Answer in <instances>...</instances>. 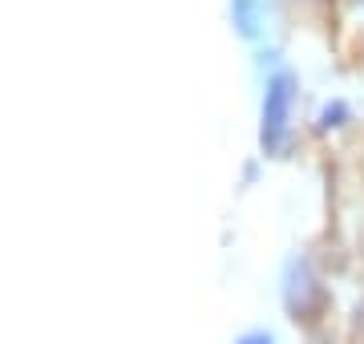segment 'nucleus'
Listing matches in <instances>:
<instances>
[{"instance_id": "1", "label": "nucleus", "mask_w": 364, "mask_h": 344, "mask_svg": "<svg viewBox=\"0 0 364 344\" xmlns=\"http://www.w3.org/2000/svg\"><path fill=\"white\" fill-rule=\"evenodd\" d=\"M291 109H296V77L279 69L263 85V106H259V146L263 154L279 158L291 142Z\"/></svg>"}, {"instance_id": "2", "label": "nucleus", "mask_w": 364, "mask_h": 344, "mask_svg": "<svg viewBox=\"0 0 364 344\" xmlns=\"http://www.w3.org/2000/svg\"><path fill=\"white\" fill-rule=\"evenodd\" d=\"M284 304L291 312V320H316L320 308H324V288L320 279L312 276V267L304 259H291L284 276Z\"/></svg>"}, {"instance_id": "3", "label": "nucleus", "mask_w": 364, "mask_h": 344, "mask_svg": "<svg viewBox=\"0 0 364 344\" xmlns=\"http://www.w3.org/2000/svg\"><path fill=\"white\" fill-rule=\"evenodd\" d=\"M231 16H235V28L247 41H259L267 33V4L263 0H231Z\"/></svg>"}, {"instance_id": "4", "label": "nucleus", "mask_w": 364, "mask_h": 344, "mask_svg": "<svg viewBox=\"0 0 364 344\" xmlns=\"http://www.w3.org/2000/svg\"><path fill=\"white\" fill-rule=\"evenodd\" d=\"M344 118H348V106H344V102H332V106H324V114H320V130L344 126Z\"/></svg>"}, {"instance_id": "5", "label": "nucleus", "mask_w": 364, "mask_h": 344, "mask_svg": "<svg viewBox=\"0 0 364 344\" xmlns=\"http://www.w3.org/2000/svg\"><path fill=\"white\" fill-rule=\"evenodd\" d=\"M235 344H279V340H275L272 332H247V336H239Z\"/></svg>"}]
</instances>
